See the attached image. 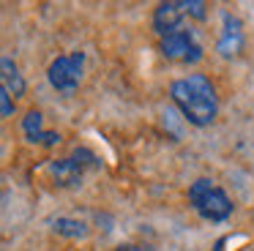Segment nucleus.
I'll return each instance as SVG.
<instances>
[{
    "label": "nucleus",
    "mask_w": 254,
    "mask_h": 251,
    "mask_svg": "<svg viewBox=\"0 0 254 251\" xmlns=\"http://www.w3.org/2000/svg\"><path fill=\"white\" fill-rule=\"evenodd\" d=\"M243 47H246V36H243L241 16L224 11L221 14V33H219V41H216V52L224 60H232L243 52Z\"/></svg>",
    "instance_id": "7"
},
{
    "label": "nucleus",
    "mask_w": 254,
    "mask_h": 251,
    "mask_svg": "<svg viewBox=\"0 0 254 251\" xmlns=\"http://www.w3.org/2000/svg\"><path fill=\"white\" fill-rule=\"evenodd\" d=\"M159 52L167 60H175L183 65H194L202 60V44L197 38V30L191 25H181L159 38Z\"/></svg>",
    "instance_id": "5"
},
{
    "label": "nucleus",
    "mask_w": 254,
    "mask_h": 251,
    "mask_svg": "<svg viewBox=\"0 0 254 251\" xmlns=\"http://www.w3.org/2000/svg\"><path fill=\"white\" fill-rule=\"evenodd\" d=\"M22 134L30 145H44V147H55L61 142V134L58 131H47L41 126V112L39 109H30L22 118Z\"/></svg>",
    "instance_id": "8"
},
{
    "label": "nucleus",
    "mask_w": 254,
    "mask_h": 251,
    "mask_svg": "<svg viewBox=\"0 0 254 251\" xmlns=\"http://www.w3.org/2000/svg\"><path fill=\"white\" fill-rule=\"evenodd\" d=\"M0 115H3V118H11L14 115V96L6 87H0Z\"/></svg>",
    "instance_id": "11"
},
{
    "label": "nucleus",
    "mask_w": 254,
    "mask_h": 251,
    "mask_svg": "<svg viewBox=\"0 0 254 251\" xmlns=\"http://www.w3.org/2000/svg\"><path fill=\"white\" fill-rule=\"evenodd\" d=\"M82 71H85V52H68V55H61L50 63L47 68V79L50 85L55 87L61 96H74L82 82Z\"/></svg>",
    "instance_id": "6"
},
{
    "label": "nucleus",
    "mask_w": 254,
    "mask_h": 251,
    "mask_svg": "<svg viewBox=\"0 0 254 251\" xmlns=\"http://www.w3.org/2000/svg\"><path fill=\"white\" fill-rule=\"evenodd\" d=\"M115 251H153V249H148V246H134V243H128V246H121V249H115Z\"/></svg>",
    "instance_id": "12"
},
{
    "label": "nucleus",
    "mask_w": 254,
    "mask_h": 251,
    "mask_svg": "<svg viewBox=\"0 0 254 251\" xmlns=\"http://www.w3.org/2000/svg\"><path fill=\"white\" fill-rule=\"evenodd\" d=\"M170 98L181 115L197 128H205L219 115V96H216L213 82L205 74H189L181 79H172Z\"/></svg>",
    "instance_id": "1"
},
{
    "label": "nucleus",
    "mask_w": 254,
    "mask_h": 251,
    "mask_svg": "<svg viewBox=\"0 0 254 251\" xmlns=\"http://www.w3.org/2000/svg\"><path fill=\"white\" fill-rule=\"evenodd\" d=\"M189 205L202 221L221 224L232 216V199L227 196L224 188L213 183L210 178H197L194 183H189Z\"/></svg>",
    "instance_id": "2"
},
{
    "label": "nucleus",
    "mask_w": 254,
    "mask_h": 251,
    "mask_svg": "<svg viewBox=\"0 0 254 251\" xmlns=\"http://www.w3.org/2000/svg\"><path fill=\"white\" fill-rule=\"evenodd\" d=\"M189 16L202 22L208 16V3H202V0H170V3H159L153 11V30L161 38L170 30H175V27L186 25Z\"/></svg>",
    "instance_id": "4"
},
{
    "label": "nucleus",
    "mask_w": 254,
    "mask_h": 251,
    "mask_svg": "<svg viewBox=\"0 0 254 251\" xmlns=\"http://www.w3.org/2000/svg\"><path fill=\"white\" fill-rule=\"evenodd\" d=\"M252 251H254V249H252Z\"/></svg>",
    "instance_id": "14"
},
{
    "label": "nucleus",
    "mask_w": 254,
    "mask_h": 251,
    "mask_svg": "<svg viewBox=\"0 0 254 251\" xmlns=\"http://www.w3.org/2000/svg\"><path fill=\"white\" fill-rule=\"evenodd\" d=\"M52 232L61 235V238H68V240H82L88 238V224L79 221V218H68V216H58L50 221Z\"/></svg>",
    "instance_id": "10"
},
{
    "label": "nucleus",
    "mask_w": 254,
    "mask_h": 251,
    "mask_svg": "<svg viewBox=\"0 0 254 251\" xmlns=\"http://www.w3.org/2000/svg\"><path fill=\"white\" fill-rule=\"evenodd\" d=\"M227 243H230V235H224V238L216 240V246H213L210 251H224V246H227Z\"/></svg>",
    "instance_id": "13"
},
{
    "label": "nucleus",
    "mask_w": 254,
    "mask_h": 251,
    "mask_svg": "<svg viewBox=\"0 0 254 251\" xmlns=\"http://www.w3.org/2000/svg\"><path fill=\"white\" fill-rule=\"evenodd\" d=\"M0 82H3L0 87H6V90L11 93L14 98H22L25 90H28V85H25V76L19 74V65L14 63L8 55H3V58H0Z\"/></svg>",
    "instance_id": "9"
},
{
    "label": "nucleus",
    "mask_w": 254,
    "mask_h": 251,
    "mask_svg": "<svg viewBox=\"0 0 254 251\" xmlns=\"http://www.w3.org/2000/svg\"><path fill=\"white\" fill-rule=\"evenodd\" d=\"M101 161L96 153H90L88 147H77L68 158H52L47 161V175L52 178V183L58 188H74L82 183L88 169H99Z\"/></svg>",
    "instance_id": "3"
}]
</instances>
